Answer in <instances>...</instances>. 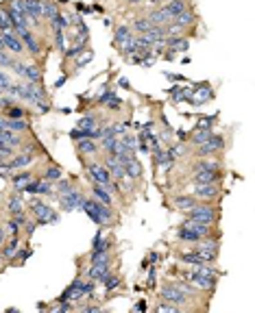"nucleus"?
Returning a JSON list of instances; mask_svg holds the SVG:
<instances>
[{
	"mask_svg": "<svg viewBox=\"0 0 255 313\" xmlns=\"http://www.w3.org/2000/svg\"><path fill=\"white\" fill-rule=\"evenodd\" d=\"M26 207H28V211L33 213L37 226H50V224H57V222L61 220V215H59L48 202H44L37 196H31V200H28Z\"/></svg>",
	"mask_w": 255,
	"mask_h": 313,
	"instance_id": "nucleus-1",
	"label": "nucleus"
},
{
	"mask_svg": "<svg viewBox=\"0 0 255 313\" xmlns=\"http://www.w3.org/2000/svg\"><path fill=\"white\" fill-rule=\"evenodd\" d=\"M188 218L190 220H199V222H205V224H214V222L218 220V213L216 209L212 207L210 202H197L192 209L188 211Z\"/></svg>",
	"mask_w": 255,
	"mask_h": 313,
	"instance_id": "nucleus-2",
	"label": "nucleus"
},
{
	"mask_svg": "<svg viewBox=\"0 0 255 313\" xmlns=\"http://www.w3.org/2000/svg\"><path fill=\"white\" fill-rule=\"evenodd\" d=\"M13 33L17 35V37H20V41H22V44H24V48H26V55L39 57V52H41V46H39L37 37H35L33 28H28V26H22V28H15Z\"/></svg>",
	"mask_w": 255,
	"mask_h": 313,
	"instance_id": "nucleus-3",
	"label": "nucleus"
},
{
	"mask_svg": "<svg viewBox=\"0 0 255 313\" xmlns=\"http://www.w3.org/2000/svg\"><path fill=\"white\" fill-rule=\"evenodd\" d=\"M81 163H85V161H81ZM85 172H87V178H90L92 183L107 185L109 180H111L107 167L100 163V161H87V163H85Z\"/></svg>",
	"mask_w": 255,
	"mask_h": 313,
	"instance_id": "nucleus-4",
	"label": "nucleus"
},
{
	"mask_svg": "<svg viewBox=\"0 0 255 313\" xmlns=\"http://www.w3.org/2000/svg\"><path fill=\"white\" fill-rule=\"evenodd\" d=\"M192 196L197 200H205V202H212L221 196V185L218 183H194V191Z\"/></svg>",
	"mask_w": 255,
	"mask_h": 313,
	"instance_id": "nucleus-5",
	"label": "nucleus"
},
{
	"mask_svg": "<svg viewBox=\"0 0 255 313\" xmlns=\"http://www.w3.org/2000/svg\"><path fill=\"white\" fill-rule=\"evenodd\" d=\"M83 198H85V194H83L81 189L72 187V189L68 191V194L59 196V204H61V211H81Z\"/></svg>",
	"mask_w": 255,
	"mask_h": 313,
	"instance_id": "nucleus-6",
	"label": "nucleus"
},
{
	"mask_svg": "<svg viewBox=\"0 0 255 313\" xmlns=\"http://www.w3.org/2000/svg\"><path fill=\"white\" fill-rule=\"evenodd\" d=\"M0 37H2V46H4V50L11 52L13 57H22V55H26V48L24 44L20 41V37L13 33V31H2L0 33Z\"/></svg>",
	"mask_w": 255,
	"mask_h": 313,
	"instance_id": "nucleus-7",
	"label": "nucleus"
},
{
	"mask_svg": "<svg viewBox=\"0 0 255 313\" xmlns=\"http://www.w3.org/2000/svg\"><path fill=\"white\" fill-rule=\"evenodd\" d=\"M225 148V137L223 135H216L212 133V137L207 140L205 144L197 146V156H207V155H214V153H221Z\"/></svg>",
	"mask_w": 255,
	"mask_h": 313,
	"instance_id": "nucleus-8",
	"label": "nucleus"
},
{
	"mask_svg": "<svg viewBox=\"0 0 255 313\" xmlns=\"http://www.w3.org/2000/svg\"><path fill=\"white\" fill-rule=\"evenodd\" d=\"M162 298L168 300V303H173V305H177V307H181V305L188 303V294H183L179 287L173 285V283H166V285L162 287Z\"/></svg>",
	"mask_w": 255,
	"mask_h": 313,
	"instance_id": "nucleus-9",
	"label": "nucleus"
},
{
	"mask_svg": "<svg viewBox=\"0 0 255 313\" xmlns=\"http://www.w3.org/2000/svg\"><path fill=\"white\" fill-rule=\"evenodd\" d=\"M223 170H194L192 183H221Z\"/></svg>",
	"mask_w": 255,
	"mask_h": 313,
	"instance_id": "nucleus-10",
	"label": "nucleus"
},
{
	"mask_svg": "<svg viewBox=\"0 0 255 313\" xmlns=\"http://www.w3.org/2000/svg\"><path fill=\"white\" fill-rule=\"evenodd\" d=\"M20 246H22L20 235H11L9 239H4V244L0 246V252H2L4 261H11V259L15 257V252H17V248H20Z\"/></svg>",
	"mask_w": 255,
	"mask_h": 313,
	"instance_id": "nucleus-11",
	"label": "nucleus"
},
{
	"mask_svg": "<svg viewBox=\"0 0 255 313\" xmlns=\"http://www.w3.org/2000/svg\"><path fill=\"white\" fill-rule=\"evenodd\" d=\"M103 87L105 89H103V94H98V102L103 107H107V109H111V111H118L120 109V105H122V100L118 98L111 89H107V85H103Z\"/></svg>",
	"mask_w": 255,
	"mask_h": 313,
	"instance_id": "nucleus-12",
	"label": "nucleus"
},
{
	"mask_svg": "<svg viewBox=\"0 0 255 313\" xmlns=\"http://www.w3.org/2000/svg\"><path fill=\"white\" fill-rule=\"evenodd\" d=\"M146 17H148V20H151L153 24H155V26H166V24L173 22V15H170L168 11L164 9V4H162V7H157V9H151Z\"/></svg>",
	"mask_w": 255,
	"mask_h": 313,
	"instance_id": "nucleus-13",
	"label": "nucleus"
},
{
	"mask_svg": "<svg viewBox=\"0 0 255 313\" xmlns=\"http://www.w3.org/2000/svg\"><path fill=\"white\" fill-rule=\"evenodd\" d=\"M111 272L109 263H92L90 270H87V279L90 281H96V283H103V279Z\"/></svg>",
	"mask_w": 255,
	"mask_h": 313,
	"instance_id": "nucleus-14",
	"label": "nucleus"
},
{
	"mask_svg": "<svg viewBox=\"0 0 255 313\" xmlns=\"http://www.w3.org/2000/svg\"><path fill=\"white\" fill-rule=\"evenodd\" d=\"M20 78H24L28 83H41V72L35 63H24L22 61V70H20Z\"/></svg>",
	"mask_w": 255,
	"mask_h": 313,
	"instance_id": "nucleus-15",
	"label": "nucleus"
},
{
	"mask_svg": "<svg viewBox=\"0 0 255 313\" xmlns=\"http://www.w3.org/2000/svg\"><path fill=\"white\" fill-rule=\"evenodd\" d=\"M33 161H35V155L33 153H26V150H22V153H15L13 155V159L9 161V165L13 167V172H15V170H22V167L31 165Z\"/></svg>",
	"mask_w": 255,
	"mask_h": 313,
	"instance_id": "nucleus-16",
	"label": "nucleus"
},
{
	"mask_svg": "<svg viewBox=\"0 0 255 313\" xmlns=\"http://www.w3.org/2000/svg\"><path fill=\"white\" fill-rule=\"evenodd\" d=\"M111 239H105L103 237V231H98L96 235H94V239H92V250H90V255H98V252H109L111 250Z\"/></svg>",
	"mask_w": 255,
	"mask_h": 313,
	"instance_id": "nucleus-17",
	"label": "nucleus"
},
{
	"mask_svg": "<svg viewBox=\"0 0 255 313\" xmlns=\"http://www.w3.org/2000/svg\"><path fill=\"white\" fill-rule=\"evenodd\" d=\"M181 226L190 228V231H194L197 235H201V237H210L212 235V224H205V222H199V220H186Z\"/></svg>",
	"mask_w": 255,
	"mask_h": 313,
	"instance_id": "nucleus-18",
	"label": "nucleus"
},
{
	"mask_svg": "<svg viewBox=\"0 0 255 313\" xmlns=\"http://www.w3.org/2000/svg\"><path fill=\"white\" fill-rule=\"evenodd\" d=\"M92 196L96 198V200H100V202H105V204H114V196L109 194L107 191V187H105V185H100V183H92Z\"/></svg>",
	"mask_w": 255,
	"mask_h": 313,
	"instance_id": "nucleus-19",
	"label": "nucleus"
},
{
	"mask_svg": "<svg viewBox=\"0 0 255 313\" xmlns=\"http://www.w3.org/2000/svg\"><path fill=\"white\" fill-rule=\"evenodd\" d=\"M197 202H199V200H197V198H194L192 194H181V196H175V198H173V204H175V207L179 209V211H186V213H188Z\"/></svg>",
	"mask_w": 255,
	"mask_h": 313,
	"instance_id": "nucleus-20",
	"label": "nucleus"
},
{
	"mask_svg": "<svg viewBox=\"0 0 255 313\" xmlns=\"http://www.w3.org/2000/svg\"><path fill=\"white\" fill-rule=\"evenodd\" d=\"M7 211H9V215H15V213H22V211H26V204L22 202V191H15L13 196H9V202H7Z\"/></svg>",
	"mask_w": 255,
	"mask_h": 313,
	"instance_id": "nucleus-21",
	"label": "nucleus"
},
{
	"mask_svg": "<svg viewBox=\"0 0 255 313\" xmlns=\"http://www.w3.org/2000/svg\"><path fill=\"white\" fill-rule=\"evenodd\" d=\"M166 48H170L175 52H188L190 39L183 37V35H179V37H166Z\"/></svg>",
	"mask_w": 255,
	"mask_h": 313,
	"instance_id": "nucleus-22",
	"label": "nucleus"
},
{
	"mask_svg": "<svg viewBox=\"0 0 255 313\" xmlns=\"http://www.w3.org/2000/svg\"><path fill=\"white\" fill-rule=\"evenodd\" d=\"M133 39V31L131 26H127V24H120V26H116V33H114V44L116 46H122L124 41Z\"/></svg>",
	"mask_w": 255,
	"mask_h": 313,
	"instance_id": "nucleus-23",
	"label": "nucleus"
},
{
	"mask_svg": "<svg viewBox=\"0 0 255 313\" xmlns=\"http://www.w3.org/2000/svg\"><path fill=\"white\" fill-rule=\"evenodd\" d=\"M9 178H11V185H13V189H15V191H22V187H24L28 180L33 178V174L26 172V170H22V172H17V174L13 172Z\"/></svg>",
	"mask_w": 255,
	"mask_h": 313,
	"instance_id": "nucleus-24",
	"label": "nucleus"
},
{
	"mask_svg": "<svg viewBox=\"0 0 255 313\" xmlns=\"http://www.w3.org/2000/svg\"><path fill=\"white\" fill-rule=\"evenodd\" d=\"M35 196H48V198H57L55 194V183L44 178H37V189H35Z\"/></svg>",
	"mask_w": 255,
	"mask_h": 313,
	"instance_id": "nucleus-25",
	"label": "nucleus"
},
{
	"mask_svg": "<svg viewBox=\"0 0 255 313\" xmlns=\"http://www.w3.org/2000/svg\"><path fill=\"white\" fill-rule=\"evenodd\" d=\"M122 167H124V174H127V178H142V165H140V161L133 159L131 161H127V163H122Z\"/></svg>",
	"mask_w": 255,
	"mask_h": 313,
	"instance_id": "nucleus-26",
	"label": "nucleus"
},
{
	"mask_svg": "<svg viewBox=\"0 0 255 313\" xmlns=\"http://www.w3.org/2000/svg\"><path fill=\"white\" fill-rule=\"evenodd\" d=\"M4 129L13 131V133H24V131H28V122L24 118H17V120L4 118Z\"/></svg>",
	"mask_w": 255,
	"mask_h": 313,
	"instance_id": "nucleus-27",
	"label": "nucleus"
},
{
	"mask_svg": "<svg viewBox=\"0 0 255 313\" xmlns=\"http://www.w3.org/2000/svg\"><path fill=\"white\" fill-rule=\"evenodd\" d=\"M194 20H197V15H194L190 9H183L181 13H177L173 17V22L177 24V26H181V28H186V26H190V24H194Z\"/></svg>",
	"mask_w": 255,
	"mask_h": 313,
	"instance_id": "nucleus-28",
	"label": "nucleus"
},
{
	"mask_svg": "<svg viewBox=\"0 0 255 313\" xmlns=\"http://www.w3.org/2000/svg\"><path fill=\"white\" fill-rule=\"evenodd\" d=\"M76 150L85 156V155H96L98 153V146L94 140H76Z\"/></svg>",
	"mask_w": 255,
	"mask_h": 313,
	"instance_id": "nucleus-29",
	"label": "nucleus"
},
{
	"mask_svg": "<svg viewBox=\"0 0 255 313\" xmlns=\"http://www.w3.org/2000/svg\"><path fill=\"white\" fill-rule=\"evenodd\" d=\"M120 283H122V281H120V276L114 274V272H109V274L103 279V283H100V285L105 287V292H107V294H111L114 290H118V287H120Z\"/></svg>",
	"mask_w": 255,
	"mask_h": 313,
	"instance_id": "nucleus-30",
	"label": "nucleus"
},
{
	"mask_svg": "<svg viewBox=\"0 0 255 313\" xmlns=\"http://www.w3.org/2000/svg\"><path fill=\"white\" fill-rule=\"evenodd\" d=\"M212 98H214V92H212V89L210 87H201V89H197V94H194V107H199V105H205V102L207 100H212Z\"/></svg>",
	"mask_w": 255,
	"mask_h": 313,
	"instance_id": "nucleus-31",
	"label": "nucleus"
},
{
	"mask_svg": "<svg viewBox=\"0 0 255 313\" xmlns=\"http://www.w3.org/2000/svg\"><path fill=\"white\" fill-rule=\"evenodd\" d=\"M153 26H155V24H153V22L144 15V17H135L133 24H131V31H135V33H146V31H151Z\"/></svg>",
	"mask_w": 255,
	"mask_h": 313,
	"instance_id": "nucleus-32",
	"label": "nucleus"
},
{
	"mask_svg": "<svg viewBox=\"0 0 255 313\" xmlns=\"http://www.w3.org/2000/svg\"><path fill=\"white\" fill-rule=\"evenodd\" d=\"M63 176V172H61V167H57V165H50V167H46L44 172L39 174V178H44V180H50V183H57L59 178Z\"/></svg>",
	"mask_w": 255,
	"mask_h": 313,
	"instance_id": "nucleus-33",
	"label": "nucleus"
},
{
	"mask_svg": "<svg viewBox=\"0 0 255 313\" xmlns=\"http://www.w3.org/2000/svg\"><path fill=\"white\" fill-rule=\"evenodd\" d=\"M164 9H166L170 15L175 17L177 13H181L183 9H188V2H186V0H168V2L164 4Z\"/></svg>",
	"mask_w": 255,
	"mask_h": 313,
	"instance_id": "nucleus-34",
	"label": "nucleus"
},
{
	"mask_svg": "<svg viewBox=\"0 0 255 313\" xmlns=\"http://www.w3.org/2000/svg\"><path fill=\"white\" fill-rule=\"evenodd\" d=\"M118 140H120V144L124 146V150H127V153H138V137H135V135L124 133V135L118 137Z\"/></svg>",
	"mask_w": 255,
	"mask_h": 313,
	"instance_id": "nucleus-35",
	"label": "nucleus"
},
{
	"mask_svg": "<svg viewBox=\"0 0 255 313\" xmlns=\"http://www.w3.org/2000/svg\"><path fill=\"white\" fill-rule=\"evenodd\" d=\"M210 137H212V129H197L190 144H192V146H201V144H205Z\"/></svg>",
	"mask_w": 255,
	"mask_h": 313,
	"instance_id": "nucleus-36",
	"label": "nucleus"
},
{
	"mask_svg": "<svg viewBox=\"0 0 255 313\" xmlns=\"http://www.w3.org/2000/svg\"><path fill=\"white\" fill-rule=\"evenodd\" d=\"M183 263H188V266H201V263H205V259L199 255L197 250H192V252H183V255L179 257Z\"/></svg>",
	"mask_w": 255,
	"mask_h": 313,
	"instance_id": "nucleus-37",
	"label": "nucleus"
},
{
	"mask_svg": "<svg viewBox=\"0 0 255 313\" xmlns=\"http://www.w3.org/2000/svg\"><path fill=\"white\" fill-rule=\"evenodd\" d=\"M177 237L181 239V242H199V239H203L201 235H197L194 231H190L186 226H179V231H177Z\"/></svg>",
	"mask_w": 255,
	"mask_h": 313,
	"instance_id": "nucleus-38",
	"label": "nucleus"
},
{
	"mask_svg": "<svg viewBox=\"0 0 255 313\" xmlns=\"http://www.w3.org/2000/svg\"><path fill=\"white\" fill-rule=\"evenodd\" d=\"M44 20H52L57 13H59V7H57V2L55 0H44Z\"/></svg>",
	"mask_w": 255,
	"mask_h": 313,
	"instance_id": "nucleus-39",
	"label": "nucleus"
},
{
	"mask_svg": "<svg viewBox=\"0 0 255 313\" xmlns=\"http://www.w3.org/2000/svg\"><path fill=\"white\" fill-rule=\"evenodd\" d=\"M100 122L96 116H83L79 122H76V129H96Z\"/></svg>",
	"mask_w": 255,
	"mask_h": 313,
	"instance_id": "nucleus-40",
	"label": "nucleus"
},
{
	"mask_svg": "<svg viewBox=\"0 0 255 313\" xmlns=\"http://www.w3.org/2000/svg\"><path fill=\"white\" fill-rule=\"evenodd\" d=\"M2 116H4V118H11V120H17V118H24L26 111L22 109L20 105H13V107H9V109H4Z\"/></svg>",
	"mask_w": 255,
	"mask_h": 313,
	"instance_id": "nucleus-41",
	"label": "nucleus"
},
{
	"mask_svg": "<svg viewBox=\"0 0 255 313\" xmlns=\"http://www.w3.org/2000/svg\"><path fill=\"white\" fill-rule=\"evenodd\" d=\"M15 59H17V57H13L11 52H7V50L2 48V50H0V68H11Z\"/></svg>",
	"mask_w": 255,
	"mask_h": 313,
	"instance_id": "nucleus-42",
	"label": "nucleus"
},
{
	"mask_svg": "<svg viewBox=\"0 0 255 313\" xmlns=\"http://www.w3.org/2000/svg\"><path fill=\"white\" fill-rule=\"evenodd\" d=\"M4 233H9V235H20V233H22V226L17 224L15 220L9 218L7 222H4Z\"/></svg>",
	"mask_w": 255,
	"mask_h": 313,
	"instance_id": "nucleus-43",
	"label": "nucleus"
},
{
	"mask_svg": "<svg viewBox=\"0 0 255 313\" xmlns=\"http://www.w3.org/2000/svg\"><path fill=\"white\" fill-rule=\"evenodd\" d=\"M28 257H31V250H28L26 246H20V248H17V252H15V257L11 259V261H20V263H24V261H28Z\"/></svg>",
	"mask_w": 255,
	"mask_h": 313,
	"instance_id": "nucleus-44",
	"label": "nucleus"
},
{
	"mask_svg": "<svg viewBox=\"0 0 255 313\" xmlns=\"http://www.w3.org/2000/svg\"><path fill=\"white\" fill-rule=\"evenodd\" d=\"M9 9H11V11H15L17 15H26L24 0H9Z\"/></svg>",
	"mask_w": 255,
	"mask_h": 313,
	"instance_id": "nucleus-45",
	"label": "nucleus"
},
{
	"mask_svg": "<svg viewBox=\"0 0 255 313\" xmlns=\"http://www.w3.org/2000/svg\"><path fill=\"white\" fill-rule=\"evenodd\" d=\"M35 228H37V222H35V220H26V222H24V226H22V233H24V237H26V239H31V237H33Z\"/></svg>",
	"mask_w": 255,
	"mask_h": 313,
	"instance_id": "nucleus-46",
	"label": "nucleus"
},
{
	"mask_svg": "<svg viewBox=\"0 0 255 313\" xmlns=\"http://www.w3.org/2000/svg\"><path fill=\"white\" fill-rule=\"evenodd\" d=\"M111 255L109 252H98V255H90V266L92 263H109Z\"/></svg>",
	"mask_w": 255,
	"mask_h": 313,
	"instance_id": "nucleus-47",
	"label": "nucleus"
},
{
	"mask_svg": "<svg viewBox=\"0 0 255 313\" xmlns=\"http://www.w3.org/2000/svg\"><path fill=\"white\" fill-rule=\"evenodd\" d=\"M155 311H168V313H177V311H179V307H177V305H173V303H168V300H166V303H159V305L155 307Z\"/></svg>",
	"mask_w": 255,
	"mask_h": 313,
	"instance_id": "nucleus-48",
	"label": "nucleus"
},
{
	"mask_svg": "<svg viewBox=\"0 0 255 313\" xmlns=\"http://www.w3.org/2000/svg\"><path fill=\"white\" fill-rule=\"evenodd\" d=\"M11 83H13V81H11V76L7 74V72H4L2 68H0V89H2V92H4V89H7L9 85H11Z\"/></svg>",
	"mask_w": 255,
	"mask_h": 313,
	"instance_id": "nucleus-49",
	"label": "nucleus"
},
{
	"mask_svg": "<svg viewBox=\"0 0 255 313\" xmlns=\"http://www.w3.org/2000/svg\"><path fill=\"white\" fill-rule=\"evenodd\" d=\"M214 120H216V116H210V118H201L199 122H197V129H212V126H214Z\"/></svg>",
	"mask_w": 255,
	"mask_h": 313,
	"instance_id": "nucleus-50",
	"label": "nucleus"
},
{
	"mask_svg": "<svg viewBox=\"0 0 255 313\" xmlns=\"http://www.w3.org/2000/svg\"><path fill=\"white\" fill-rule=\"evenodd\" d=\"M2 31H11V22L7 20V15H4V11L0 9V33Z\"/></svg>",
	"mask_w": 255,
	"mask_h": 313,
	"instance_id": "nucleus-51",
	"label": "nucleus"
},
{
	"mask_svg": "<svg viewBox=\"0 0 255 313\" xmlns=\"http://www.w3.org/2000/svg\"><path fill=\"white\" fill-rule=\"evenodd\" d=\"M92 59H94V52H92V50H87V55H85V57H79V59H76V68H83V65L90 63Z\"/></svg>",
	"mask_w": 255,
	"mask_h": 313,
	"instance_id": "nucleus-52",
	"label": "nucleus"
},
{
	"mask_svg": "<svg viewBox=\"0 0 255 313\" xmlns=\"http://www.w3.org/2000/svg\"><path fill=\"white\" fill-rule=\"evenodd\" d=\"M157 137H159V142H164V144H168L170 140H173V131H168V129H166V131H162V133H159Z\"/></svg>",
	"mask_w": 255,
	"mask_h": 313,
	"instance_id": "nucleus-53",
	"label": "nucleus"
},
{
	"mask_svg": "<svg viewBox=\"0 0 255 313\" xmlns=\"http://www.w3.org/2000/svg\"><path fill=\"white\" fill-rule=\"evenodd\" d=\"M79 309L81 311H100V305H79Z\"/></svg>",
	"mask_w": 255,
	"mask_h": 313,
	"instance_id": "nucleus-54",
	"label": "nucleus"
},
{
	"mask_svg": "<svg viewBox=\"0 0 255 313\" xmlns=\"http://www.w3.org/2000/svg\"><path fill=\"white\" fill-rule=\"evenodd\" d=\"M118 85H120V87H124V89H129V81H127V78H118Z\"/></svg>",
	"mask_w": 255,
	"mask_h": 313,
	"instance_id": "nucleus-55",
	"label": "nucleus"
},
{
	"mask_svg": "<svg viewBox=\"0 0 255 313\" xmlns=\"http://www.w3.org/2000/svg\"><path fill=\"white\" fill-rule=\"evenodd\" d=\"M4 239H7V233H4V226H0V246L4 244Z\"/></svg>",
	"mask_w": 255,
	"mask_h": 313,
	"instance_id": "nucleus-56",
	"label": "nucleus"
},
{
	"mask_svg": "<svg viewBox=\"0 0 255 313\" xmlns=\"http://www.w3.org/2000/svg\"><path fill=\"white\" fill-rule=\"evenodd\" d=\"M135 309H138V311H146V303H142V300H140V303L135 305Z\"/></svg>",
	"mask_w": 255,
	"mask_h": 313,
	"instance_id": "nucleus-57",
	"label": "nucleus"
},
{
	"mask_svg": "<svg viewBox=\"0 0 255 313\" xmlns=\"http://www.w3.org/2000/svg\"><path fill=\"white\" fill-rule=\"evenodd\" d=\"M127 4H131V7L133 4H142V0H127Z\"/></svg>",
	"mask_w": 255,
	"mask_h": 313,
	"instance_id": "nucleus-58",
	"label": "nucleus"
},
{
	"mask_svg": "<svg viewBox=\"0 0 255 313\" xmlns=\"http://www.w3.org/2000/svg\"><path fill=\"white\" fill-rule=\"evenodd\" d=\"M4 129V116H0V131Z\"/></svg>",
	"mask_w": 255,
	"mask_h": 313,
	"instance_id": "nucleus-59",
	"label": "nucleus"
},
{
	"mask_svg": "<svg viewBox=\"0 0 255 313\" xmlns=\"http://www.w3.org/2000/svg\"><path fill=\"white\" fill-rule=\"evenodd\" d=\"M4 261V257H2V252H0V263H2Z\"/></svg>",
	"mask_w": 255,
	"mask_h": 313,
	"instance_id": "nucleus-60",
	"label": "nucleus"
},
{
	"mask_svg": "<svg viewBox=\"0 0 255 313\" xmlns=\"http://www.w3.org/2000/svg\"><path fill=\"white\" fill-rule=\"evenodd\" d=\"M2 48H4V46H2V37H0V50H2Z\"/></svg>",
	"mask_w": 255,
	"mask_h": 313,
	"instance_id": "nucleus-61",
	"label": "nucleus"
},
{
	"mask_svg": "<svg viewBox=\"0 0 255 313\" xmlns=\"http://www.w3.org/2000/svg\"><path fill=\"white\" fill-rule=\"evenodd\" d=\"M0 161H4V155L2 153H0Z\"/></svg>",
	"mask_w": 255,
	"mask_h": 313,
	"instance_id": "nucleus-62",
	"label": "nucleus"
}]
</instances>
